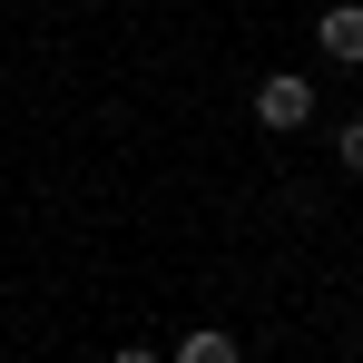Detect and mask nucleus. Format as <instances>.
Masks as SVG:
<instances>
[{"mask_svg": "<svg viewBox=\"0 0 363 363\" xmlns=\"http://www.w3.org/2000/svg\"><path fill=\"white\" fill-rule=\"evenodd\" d=\"M304 118H314V79L275 69V79L255 89V128H304Z\"/></svg>", "mask_w": 363, "mask_h": 363, "instance_id": "obj_1", "label": "nucleus"}, {"mask_svg": "<svg viewBox=\"0 0 363 363\" xmlns=\"http://www.w3.org/2000/svg\"><path fill=\"white\" fill-rule=\"evenodd\" d=\"M314 50L344 60V69H363V0H334V10L314 20Z\"/></svg>", "mask_w": 363, "mask_h": 363, "instance_id": "obj_2", "label": "nucleus"}, {"mask_svg": "<svg viewBox=\"0 0 363 363\" xmlns=\"http://www.w3.org/2000/svg\"><path fill=\"white\" fill-rule=\"evenodd\" d=\"M177 363H236V334H216V324H196V334H177Z\"/></svg>", "mask_w": 363, "mask_h": 363, "instance_id": "obj_3", "label": "nucleus"}, {"mask_svg": "<svg viewBox=\"0 0 363 363\" xmlns=\"http://www.w3.org/2000/svg\"><path fill=\"white\" fill-rule=\"evenodd\" d=\"M334 147H344V167L363 177V118H344V138H334Z\"/></svg>", "mask_w": 363, "mask_h": 363, "instance_id": "obj_4", "label": "nucleus"}]
</instances>
